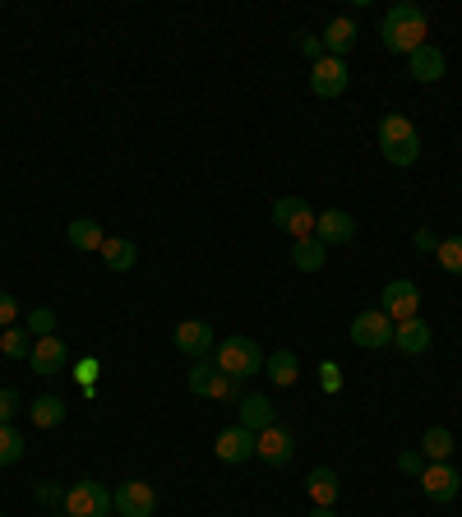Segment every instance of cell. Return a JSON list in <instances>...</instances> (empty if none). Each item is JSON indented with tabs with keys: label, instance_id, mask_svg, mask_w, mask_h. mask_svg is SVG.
I'll list each match as a JSON object with an SVG mask.
<instances>
[{
	"label": "cell",
	"instance_id": "27",
	"mask_svg": "<svg viewBox=\"0 0 462 517\" xmlns=\"http://www.w3.org/2000/svg\"><path fill=\"white\" fill-rule=\"evenodd\" d=\"M421 453H426V462H449L453 457V430L430 425V430L421 434Z\"/></svg>",
	"mask_w": 462,
	"mask_h": 517
},
{
	"label": "cell",
	"instance_id": "25",
	"mask_svg": "<svg viewBox=\"0 0 462 517\" xmlns=\"http://www.w3.org/2000/svg\"><path fill=\"white\" fill-rule=\"evenodd\" d=\"M264 374H268V379H273L278 388H292L296 379H301V361H296L292 351H273V356L264 361Z\"/></svg>",
	"mask_w": 462,
	"mask_h": 517
},
{
	"label": "cell",
	"instance_id": "5",
	"mask_svg": "<svg viewBox=\"0 0 462 517\" xmlns=\"http://www.w3.org/2000/svg\"><path fill=\"white\" fill-rule=\"evenodd\" d=\"M379 310L389 314L393 324L421 319V287H416V282H407V277H398V282H389V287L379 291Z\"/></svg>",
	"mask_w": 462,
	"mask_h": 517
},
{
	"label": "cell",
	"instance_id": "7",
	"mask_svg": "<svg viewBox=\"0 0 462 517\" xmlns=\"http://www.w3.org/2000/svg\"><path fill=\"white\" fill-rule=\"evenodd\" d=\"M352 342L361 351H384L393 347V319L384 310H361L352 319Z\"/></svg>",
	"mask_w": 462,
	"mask_h": 517
},
{
	"label": "cell",
	"instance_id": "34",
	"mask_svg": "<svg viewBox=\"0 0 462 517\" xmlns=\"http://www.w3.org/2000/svg\"><path fill=\"white\" fill-rule=\"evenodd\" d=\"M33 499H37V504H42V508H65V490H61V485H51V481H42V485H37V490H33Z\"/></svg>",
	"mask_w": 462,
	"mask_h": 517
},
{
	"label": "cell",
	"instance_id": "41",
	"mask_svg": "<svg viewBox=\"0 0 462 517\" xmlns=\"http://www.w3.org/2000/svg\"><path fill=\"white\" fill-rule=\"evenodd\" d=\"M305 517H338V513H333V508H310Z\"/></svg>",
	"mask_w": 462,
	"mask_h": 517
},
{
	"label": "cell",
	"instance_id": "3",
	"mask_svg": "<svg viewBox=\"0 0 462 517\" xmlns=\"http://www.w3.org/2000/svg\"><path fill=\"white\" fill-rule=\"evenodd\" d=\"M65 513L70 517H111L116 513V490L102 481H79L65 490Z\"/></svg>",
	"mask_w": 462,
	"mask_h": 517
},
{
	"label": "cell",
	"instance_id": "16",
	"mask_svg": "<svg viewBox=\"0 0 462 517\" xmlns=\"http://www.w3.org/2000/svg\"><path fill=\"white\" fill-rule=\"evenodd\" d=\"M338 494H342V481L333 467H315L305 476V499H310V508H333Z\"/></svg>",
	"mask_w": 462,
	"mask_h": 517
},
{
	"label": "cell",
	"instance_id": "29",
	"mask_svg": "<svg viewBox=\"0 0 462 517\" xmlns=\"http://www.w3.org/2000/svg\"><path fill=\"white\" fill-rule=\"evenodd\" d=\"M24 457V434L14 425H0V467H14Z\"/></svg>",
	"mask_w": 462,
	"mask_h": 517
},
{
	"label": "cell",
	"instance_id": "21",
	"mask_svg": "<svg viewBox=\"0 0 462 517\" xmlns=\"http://www.w3.org/2000/svg\"><path fill=\"white\" fill-rule=\"evenodd\" d=\"M65 236H70L74 250H84V254H93V250L102 254V245H107V231H102V222H93V217H74Z\"/></svg>",
	"mask_w": 462,
	"mask_h": 517
},
{
	"label": "cell",
	"instance_id": "20",
	"mask_svg": "<svg viewBox=\"0 0 462 517\" xmlns=\"http://www.w3.org/2000/svg\"><path fill=\"white\" fill-rule=\"evenodd\" d=\"M393 347H398L402 356H421V351H430V328L421 324V319L393 324Z\"/></svg>",
	"mask_w": 462,
	"mask_h": 517
},
{
	"label": "cell",
	"instance_id": "35",
	"mask_svg": "<svg viewBox=\"0 0 462 517\" xmlns=\"http://www.w3.org/2000/svg\"><path fill=\"white\" fill-rule=\"evenodd\" d=\"M426 467H430V462H426V453H421V448H407V453L398 457V471H407V476H421Z\"/></svg>",
	"mask_w": 462,
	"mask_h": 517
},
{
	"label": "cell",
	"instance_id": "15",
	"mask_svg": "<svg viewBox=\"0 0 462 517\" xmlns=\"http://www.w3.org/2000/svg\"><path fill=\"white\" fill-rule=\"evenodd\" d=\"M356 236V217L342 213V208H329V213L315 217V241L319 245H347Z\"/></svg>",
	"mask_w": 462,
	"mask_h": 517
},
{
	"label": "cell",
	"instance_id": "1",
	"mask_svg": "<svg viewBox=\"0 0 462 517\" xmlns=\"http://www.w3.org/2000/svg\"><path fill=\"white\" fill-rule=\"evenodd\" d=\"M379 37L393 56H412L416 47H426L430 37V14L421 5H389L384 10V24H379Z\"/></svg>",
	"mask_w": 462,
	"mask_h": 517
},
{
	"label": "cell",
	"instance_id": "28",
	"mask_svg": "<svg viewBox=\"0 0 462 517\" xmlns=\"http://www.w3.org/2000/svg\"><path fill=\"white\" fill-rule=\"evenodd\" d=\"M33 342L37 337L28 333V328H5V333H0V351H5L10 361H28V356H33Z\"/></svg>",
	"mask_w": 462,
	"mask_h": 517
},
{
	"label": "cell",
	"instance_id": "37",
	"mask_svg": "<svg viewBox=\"0 0 462 517\" xmlns=\"http://www.w3.org/2000/svg\"><path fill=\"white\" fill-rule=\"evenodd\" d=\"M296 47L305 51V61H324V42L315 33H296Z\"/></svg>",
	"mask_w": 462,
	"mask_h": 517
},
{
	"label": "cell",
	"instance_id": "19",
	"mask_svg": "<svg viewBox=\"0 0 462 517\" xmlns=\"http://www.w3.org/2000/svg\"><path fill=\"white\" fill-rule=\"evenodd\" d=\"M324 56H347L352 51V42H356V19H347V14H338V19H329V28H324Z\"/></svg>",
	"mask_w": 462,
	"mask_h": 517
},
{
	"label": "cell",
	"instance_id": "12",
	"mask_svg": "<svg viewBox=\"0 0 462 517\" xmlns=\"http://www.w3.org/2000/svg\"><path fill=\"white\" fill-rule=\"evenodd\" d=\"M28 365H33V374H42V379H56V374L70 370V351H65L61 337H37Z\"/></svg>",
	"mask_w": 462,
	"mask_h": 517
},
{
	"label": "cell",
	"instance_id": "32",
	"mask_svg": "<svg viewBox=\"0 0 462 517\" xmlns=\"http://www.w3.org/2000/svg\"><path fill=\"white\" fill-rule=\"evenodd\" d=\"M384 153V162L389 167H412L416 157H421V139H412V144H393V148H379Z\"/></svg>",
	"mask_w": 462,
	"mask_h": 517
},
{
	"label": "cell",
	"instance_id": "9",
	"mask_svg": "<svg viewBox=\"0 0 462 517\" xmlns=\"http://www.w3.org/2000/svg\"><path fill=\"white\" fill-rule=\"evenodd\" d=\"M416 481H421V490H426L430 504H453V499H458V490H462L453 462H430V467L421 471Z\"/></svg>",
	"mask_w": 462,
	"mask_h": 517
},
{
	"label": "cell",
	"instance_id": "18",
	"mask_svg": "<svg viewBox=\"0 0 462 517\" xmlns=\"http://www.w3.org/2000/svg\"><path fill=\"white\" fill-rule=\"evenodd\" d=\"M236 425H245V430H268V425H278V411H273V402H268L264 393H245L241 397V421Z\"/></svg>",
	"mask_w": 462,
	"mask_h": 517
},
{
	"label": "cell",
	"instance_id": "10",
	"mask_svg": "<svg viewBox=\"0 0 462 517\" xmlns=\"http://www.w3.org/2000/svg\"><path fill=\"white\" fill-rule=\"evenodd\" d=\"M171 342H176V351H181V356H195V361H204L218 337H213V324H204V319H181V324L171 328Z\"/></svg>",
	"mask_w": 462,
	"mask_h": 517
},
{
	"label": "cell",
	"instance_id": "33",
	"mask_svg": "<svg viewBox=\"0 0 462 517\" xmlns=\"http://www.w3.org/2000/svg\"><path fill=\"white\" fill-rule=\"evenodd\" d=\"M19 407H24V397L14 393V388H0V425H14Z\"/></svg>",
	"mask_w": 462,
	"mask_h": 517
},
{
	"label": "cell",
	"instance_id": "2",
	"mask_svg": "<svg viewBox=\"0 0 462 517\" xmlns=\"http://www.w3.org/2000/svg\"><path fill=\"white\" fill-rule=\"evenodd\" d=\"M264 347H259L255 337H227V342H218V351H213V365H218L227 379H250V374H264Z\"/></svg>",
	"mask_w": 462,
	"mask_h": 517
},
{
	"label": "cell",
	"instance_id": "26",
	"mask_svg": "<svg viewBox=\"0 0 462 517\" xmlns=\"http://www.w3.org/2000/svg\"><path fill=\"white\" fill-rule=\"evenodd\" d=\"M292 264L301 268V273H319V268L329 264V245H319L315 236H310V241H296L292 245Z\"/></svg>",
	"mask_w": 462,
	"mask_h": 517
},
{
	"label": "cell",
	"instance_id": "39",
	"mask_svg": "<svg viewBox=\"0 0 462 517\" xmlns=\"http://www.w3.org/2000/svg\"><path fill=\"white\" fill-rule=\"evenodd\" d=\"M98 370H102V365L93 361V356H84V361L74 365V379H79V388H88V384H93V379H98Z\"/></svg>",
	"mask_w": 462,
	"mask_h": 517
},
{
	"label": "cell",
	"instance_id": "4",
	"mask_svg": "<svg viewBox=\"0 0 462 517\" xmlns=\"http://www.w3.org/2000/svg\"><path fill=\"white\" fill-rule=\"evenodd\" d=\"M315 208L305 204V199H296V194H282V199H273V222H278L292 241H310L315 236Z\"/></svg>",
	"mask_w": 462,
	"mask_h": 517
},
{
	"label": "cell",
	"instance_id": "24",
	"mask_svg": "<svg viewBox=\"0 0 462 517\" xmlns=\"http://www.w3.org/2000/svg\"><path fill=\"white\" fill-rule=\"evenodd\" d=\"M412 139H421L416 134V125L402 116V111H389L384 121H379V148H393V144H412Z\"/></svg>",
	"mask_w": 462,
	"mask_h": 517
},
{
	"label": "cell",
	"instance_id": "6",
	"mask_svg": "<svg viewBox=\"0 0 462 517\" xmlns=\"http://www.w3.org/2000/svg\"><path fill=\"white\" fill-rule=\"evenodd\" d=\"M185 384H190V393H195V397H213V402L241 397V384H236V379H227V374H222L213 361H195V370L185 374Z\"/></svg>",
	"mask_w": 462,
	"mask_h": 517
},
{
	"label": "cell",
	"instance_id": "31",
	"mask_svg": "<svg viewBox=\"0 0 462 517\" xmlns=\"http://www.w3.org/2000/svg\"><path fill=\"white\" fill-rule=\"evenodd\" d=\"M24 328H28L33 337H51V333H56V310H47V305H37V310H28Z\"/></svg>",
	"mask_w": 462,
	"mask_h": 517
},
{
	"label": "cell",
	"instance_id": "40",
	"mask_svg": "<svg viewBox=\"0 0 462 517\" xmlns=\"http://www.w3.org/2000/svg\"><path fill=\"white\" fill-rule=\"evenodd\" d=\"M416 250L435 254V250H439V236H435V231H426V227H421V231H416Z\"/></svg>",
	"mask_w": 462,
	"mask_h": 517
},
{
	"label": "cell",
	"instance_id": "17",
	"mask_svg": "<svg viewBox=\"0 0 462 517\" xmlns=\"http://www.w3.org/2000/svg\"><path fill=\"white\" fill-rule=\"evenodd\" d=\"M407 70H412L416 84H439V79H444V70H449V61H444V51L426 42V47H416L412 56H407Z\"/></svg>",
	"mask_w": 462,
	"mask_h": 517
},
{
	"label": "cell",
	"instance_id": "23",
	"mask_svg": "<svg viewBox=\"0 0 462 517\" xmlns=\"http://www.w3.org/2000/svg\"><path fill=\"white\" fill-rule=\"evenodd\" d=\"M102 264H107L111 273H130V268L139 264V245L125 241V236H107V245H102Z\"/></svg>",
	"mask_w": 462,
	"mask_h": 517
},
{
	"label": "cell",
	"instance_id": "38",
	"mask_svg": "<svg viewBox=\"0 0 462 517\" xmlns=\"http://www.w3.org/2000/svg\"><path fill=\"white\" fill-rule=\"evenodd\" d=\"M14 319H19V301H14L10 291H0V333L14 328Z\"/></svg>",
	"mask_w": 462,
	"mask_h": 517
},
{
	"label": "cell",
	"instance_id": "22",
	"mask_svg": "<svg viewBox=\"0 0 462 517\" xmlns=\"http://www.w3.org/2000/svg\"><path fill=\"white\" fill-rule=\"evenodd\" d=\"M28 416H33L37 430H56V425L70 416V407H65V397H47V393H42V397L28 402Z\"/></svg>",
	"mask_w": 462,
	"mask_h": 517
},
{
	"label": "cell",
	"instance_id": "8",
	"mask_svg": "<svg viewBox=\"0 0 462 517\" xmlns=\"http://www.w3.org/2000/svg\"><path fill=\"white\" fill-rule=\"evenodd\" d=\"M255 457H264L268 467H287L296 457V434L287 425H268L255 434Z\"/></svg>",
	"mask_w": 462,
	"mask_h": 517
},
{
	"label": "cell",
	"instance_id": "30",
	"mask_svg": "<svg viewBox=\"0 0 462 517\" xmlns=\"http://www.w3.org/2000/svg\"><path fill=\"white\" fill-rule=\"evenodd\" d=\"M435 259H439V268H444V273L462 277V236H449V241H439Z\"/></svg>",
	"mask_w": 462,
	"mask_h": 517
},
{
	"label": "cell",
	"instance_id": "36",
	"mask_svg": "<svg viewBox=\"0 0 462 517\" xmlns=\"http://www.w3.org/2000/svg\"><path fill=\"white\" fill-rule=\"evenodd\" d=\"M319 384H324V393H338V388H342L338 361H324V365H319Z\"/></svg>",
	"mask_w": 462,
	"mask_h": 517
},
{
	"label": "cell",
	"instance_id": "11",
	"mask_svg": "<svg viewBox=\"0 0 462 517\" xmlns=\"http://www.w3.org/2000/svg\"><path fill=\"white\" fill-rule=\"evenodd\" d=\"M347 84H352V74H347V65L338 61V56H324V61L310 65V88H315V97H342L347 93Z\"/></svg>",
	"mask_w": 462,
	"mask_h": 517
},
{
	"label": "cell",
	"instance_id": "42",
	"mask_svg": "<svg viewBox=\"0 0 462 517\" xmlns=\"http://www.w3.org/2000/svg\"><path fill=\"white\" fill-rule=\"evenodd\" d=\"M47 517H70V513H47Z\"/></svg>",
	"mask_w": 462,
	"mask_h": 517
},
{
	"label": "cell",
	"instance_id": "13",
	"mask_svg": "<svg viewBox=\"0 0 462 517\" xmlns=\"http://www.w3.org/2000/svg\"><path fill=\"white\" fill-rule=\"evenodd\" d=\"M116 513L121 517H153L158 513V490L148 481H125L116 490Z\"/></svg>",
	"mask_w": 462,
	"mask_h": 517
},
{
	"label": "cell",
	"instance_id": "14",
	"mask_svg": "<svg viewBox=\"0 0 462 517\" xmlns=\"http://www.w3.org/2000/svg\"><path fill=\"white\" fill-rule=\"evenodd\" d=\"M213 453H218V462H227V467H241V462H250V457H255V430H245V425H231V430L218 434Z\"/></svg>",
	"mask_w": 462,
	"mask_h": 517
}]
</instances>
